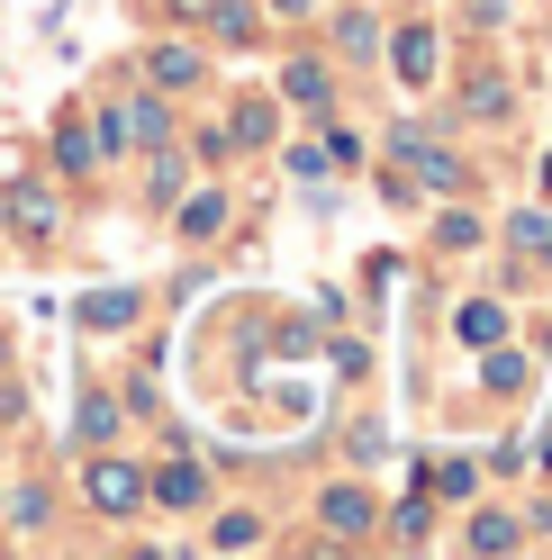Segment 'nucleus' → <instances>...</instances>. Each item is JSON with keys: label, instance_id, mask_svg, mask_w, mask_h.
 <instances>
[{"label": "nucleus", "instance_id": "f257e3e1", "mask_svg": "<svg viewBox=\"0 0 552 560\" xmlns=\"http://www.w3.org/2000/svg\"><path fill=\"white\" fill-rule=\"evenodd\" d=\"M91 506L100 515H136L146 506V479H136L127 462H91Z\"/></svg>", "mask_w": 552, "mask_h": 560}, {"label": "nucleus", "instance_id": "f03ea898", "mask_svg": "<svg viewBox=\"0 0 552 560\" xmlns=\"http://www.w3.org/2000/svg\"><path fill=\"white\" fill-rule=\"evenodd\" d=\"M146 498H163V506H199V498H209V470H199V462H172V470L146 479Z\"/></svg>", "mask_w": 552, "mask_h": 560}, {"label": "nucleus", "instance_id": "7ed1b4c3", "mask_svg": "<svg viewBox=\"0 0 552 560\" xmlns=\"http://www.w3.org/2000/svg\"><path fill=\"white\" fill-rule=\"evenodd\" d=\"M318 515H326V534H335V542H354L363 524H371V498H363V488H326V506H318Z\"/></svg>", "mask_w": 552, "mask_h": 560}, {"label": "nucleus", "instance_id": "20e7f679", "mask_svg": "<svg viewBox=\"0 0 552 560\" xmlns=\"http://www.w3.org/2000/svg\"><path fill=\"white\" fill-rule=\"evenodd\" d=\"M82 326H91V335L136 326V290H91V299H82Z\"/></svg>", "mask_w": 552, "mask_h": 560}, {"label": "nucleus", "instance_id": "39448f33", "mask_svg": "<svg viewBox=\"0 0 552 560\" xmlns=\"http://www.w3.org/2000/svg\"><path fill=\"white\" fill-rule=\"evenodd\" d=\"M146 73H154L163 91H191V82H199V55H191V46H154V55H146Z\"/></svg>", "mask_w": 552, "mask_h": 560}, {"label": "nucleus", "instance_id": "423d86ee", "mask_svg": "<svg viewBox=\"0 0 552 560\" xmlns=\"http://www.w3.org/2000/svg\"><path fill=\"white\" fill-rule=\"evenodd\" d=\"M399 154H417V182L426 190H462V163L444 154V145H399Z\"/></svg>", "mask_w": 552, "mask_h": 560}, {"label": "nucleus", "instance_id": "0eeeda50", "mask_svg": "<svg viewBox=\"0 0 552 560\" xmlns=\"http://www.w3.org/2000/svg\"><path fill=\"white\" fill-rule=\"evenodd\" d=\"M10 226H19V235H55L64 218H55V199H46V190H19V199H10Z\"/></svg>", "mask_w": 552, "mask_h": 560}, {"label": "nucleus", "instance_id": "6e6552de", "mask_svg": "<svg viewBox=\"0 0 552 560\" xmlns=\"http://www.w3.org/2000/svg\"><path fill=\"white\" fill-rule=\"evenodd\" d=\"M218 226H227V199H218V190H199V199L182 208V235H191V244H209Z\"/></svg>", "mask_w": 552, "mask_h": 560}, {"label": "nucleus", "instance_id": "1a4fd4ad", "mask_svg": "<svg viewBox=\"0 0 552 560\" xmlns=\"http://www.w3.org/2000/svg\"><path fill=\"white\" fill-rule=\"evenodd\" d=\"M453 326H462V343H498V335H507V317H498L490 299H471V307H462Z\"/></svg>", "mask_w": 552, "mask_h": 560}, {"label": "nucleus", "instance_id": "9d476101", "mask_svg": "<svg viewBox=\"0 0 552 560\" xmlns=\"http://www.w3.org/2000/svg\"><path fill=\"white\" fill-rule=\"evenodd\" d=\"M399 73H407V82L435 73V37H426V27H407V37H399Z\"/></svg>", "mask_w": 552, "mask_h": 560}, {"label": "nucleus", "instance_id": "9b49d317", "mask_svg": "<svg viewBox=\"0 0 552 560\" xmlns=\"http://www.w3.org/2000/svg\"><path fill=\"white\" fill-rule=\"evenodd\" d=\"M209 19H218V37H227V46H245V37H254V10H245V0H209Z\"/></svg>", "mask_w": 552, "mask_h": 560}, {"label": "nucleus", "instance_id": "f8f14e48", "mask_svg": "<svg viewBox=\"0 0 552 560\" xmlns=\"http://www.w3.org/2000/svg\"><path fill=\"white\" fill-rule=\"evenodd\" d=\"M290 100H299V109H318V100H326V63H290Z\"/></svg>", "mask_w": 552, "mask_h": 560}, {"label": "nucleus", "instance_id": "ddd939ff", "mask_svg": "<svg viewBox=\"0 0 552 560\" xmlns=\"http://www.w3.org/2000/svg\"><path fill=\"white\" fill-rule=\"evenodd\" d=\"M55 163H64V172H91V163H100V154H91V127H64V136H55Z\"/></svg>", "mask_w": 552, "mask_h": 560}, {"label": "nucleus", "instance_id": "4468645a", "mask_svg": "<svg viewBox=\"0 0 552 560\" xmlns=\"http://www.w3.org/2000/svg\"><path fill=\"white\" fill-rule=\"evenodd\" d=\"M480 380H490L498 398H516V389H526V362H516V353H490V362H480Z\"/></svg>", "mask_w": 552, "mask_h": 560}, {"label": "nucleus", "instance_id": "2eb2a0df", "mask_svg": "<svg viewBox=\"0 0 552 560\" xmlns=\"http://www.w3.org/2000/svg\"><path fill=\"white\" fill-rule=\"evenodd\" d=\"M118 434V398H82V443H110Z\"/></svg>", "mask_w": 552, "mask_h": 560}, {"label": "nucleus", "instance_id": "dca6fc26", "mask_svg": "<svg viewBox=\"0 0 552 560\" xmlns=\"http://www.w3.org/2000/svg\"><path fill=\"white\" fill-rule=\"evenodd\" d=\"M471 551H516V524L507 515H471Z\"/></svg>", "mask_w": 552, "mask_h": 560}, {"label": "nucleus", "instance_id": "f3484780", "mask_svg": "<svg viewBox=\"0 0 552 560\" xmlns=\"http://www.w3.org/2000/svg\"><path fill=\"white\" fill-rule=\"evenodd\" d=\"M235 136H245V145H272V109H263V100H245V109H235Z\"/></svg>", "mask_w": 552, "mask_h": 560}, {"label": "nucleus", "instance_id": "a211bd4d", "mask_svg": "<svg viewBox=\"0 0 552 560\" xmlns=\"http://www.w3.org/2000/svg\"><path fill=\"white\" fill-rule=\"evenodd\" d=\"M516 244H526V254L543 262V254H552V218H516Z\"/></svg>", "mask_w": 552, "mask_h": 560}, {"label": "nucleus", "instance_id": "6ab92c4d", "mask_svg": "<svg viewBox=\"0 0 552 560\" xmlns=\"http://www.w3.org/2000/svg\"><path fill=\"white\" fill-rule=\"evenodd\" d=\"M254 534H263V524H254V515H218V542H227V551H245Z\"/></svg>", "mask_w": 552, "mask_h": 560}, {"label": "nucleus", "instance_id": "aec40b11", "mask_svg": "<svg viewBox=\"0 0 552 560\" xmlns=\"http://www.w3.org/2000/svg\"><path fill=\"white\" fill-rule=\"evenodd\" d=\"M462 19H471V27H498V19H507V0H462Z\"/></svg>", "mask_w": 552, "mask_h": 560}, {"label": "nucleus", "instance_id": "412c9836", "mask_svg": "<svg viewBox=\"0 0 552 560\" xmlns=\"http://www.w3.org/2000/svg\"><path fill=\"white\" fill-rule=\"evenodd\" d=\"M272 10H299V0H272Z\"/></svg>", "mask_w": 552, "mask_h": 560}, {"label": "nucleus", "instance_id": "4be33fe9", "mask_svg": "<svg viewBox=\"0 0 552 560\" xmlns=\"http://www.w3.org/2000/svg\"><path fill=\"white\" fill-rule=\"evenodd\" d=\"M543 190H552V163H543Z\"/></svg>", "mask_w": 552, "mask_h": 560}]
</instances>
